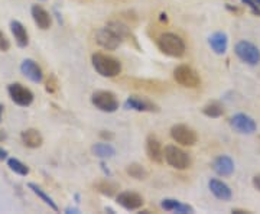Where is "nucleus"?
Listing matches in <instances>:
<instances>
[{
    "instance_id": "nucleus-36",
    "label": "nucleus",
    "mask_w": 260,
    "mask_h": 214,
    "mask_svg": "<svg viewBox=\"0 0 260 214\" xmlns=\"http://www.w3.org/2000/svg\"><path fill=\"white\" fill-rule=\"evenodd\" d=\"M65 213H78V210H77V208H67V210H65Z\"/></svg>"
},
{
    "instance_id": "nucleus-12",
    "label": "nucleus",
    "mask_w": 260,
    "mask_h": 214,
    "mask_svg": "<svg viewBox=\"0 0 260 214\" xmlns=\"http://www.w3.org/2000/svg\"><path fill=\"white\" fill-rule=\"evenodd\" d=\"M146 155L155 164L164 162V148L160 145V140L155 135H149L146 138Z\"/></svg>"
},
{
    "instance_id": "nucleus-7",
    "label": "nucleus",
    "mask_w": 260,
    "mask_h": 214,
    "mask_svg": "<svg viewBox=\"0 0 260 214\" xmlns=\"http://www.w3.org/2000/svg\"><path fill=\"white\" fill-rule=\"evenodd\" d=\"M171 138L182 146H192L197 143V133L186 125H174L171 128Z\"/></svg>"
},
{
    "instance_id": "nucleus-4",
    "label": "nucleus",
    "mask_w": 260,
    "mask_h": 214,
    "mask_svg": "<svg viewBox=\"0 0 260 214\" xmlns=\"http://www.w3.org/2000/svg\"><path fill=\"white\" fill-rule=\"evenodd\" d=\"M91 103L95 106V109L104 113H114L119 109V100H117L116 94L107 91V90L94 91L91 96Z\"/></svg>"
},
{
    "instance_id": "nucleus-13",
    "label": "nucleus",
    "mask_w": 260,
    "mask_h": 214,
    "mask_svg": "<svg viewBox=\"0 0 260 214\" xmlns=\"http://www.w3.org/2000/svg\"><path fill=\"white\" fill-rule=\"evenodd\" d=\"M126 109H132L136 112H159V107L155 103L142 99L139 96H130L126 100Z\"/></svg>"
},
{
    "instance_id": "nucleus-18",
    "label": "nucleus",
    "mask_w": 260,
    "mask_h": 214,
    "mask_svg": "<svg viewBox=\"0 0 260 214\" xmlns=\"http://www.w3.org/2000/svg\"><path fill=\"white\" fill-rule=\"evenodd\" d=\"M10 30L15 37V41L18 44V47L26 48L29 44V35L26 28L19 22V20H12L10 22Z\"/></svg>"
},
{
    "instance_id": "nucleus-9",
    "label": "nucleus",
    "mask_w": 260,
    "mask_h": 214,
    "mask_svg": "<svg viewBox=\"0 0 260 214\" xmlns=\"http://www.w3.org/2000/svg\"><path fill=\"white\" fill-rule=\"evenodd\" d=\"M230 125H232L233 129L240 135H251L257 129V125H256L254 119L250 117L249 114H244V113L234 114L230 119Z\"/></svg>"
},
{
    "instance_id": "nucleus-33",
    "label": "nucleus",
    "mask_w": 260,
    "mask_h": 214,
    "mask_svg": "<svg viewBox=\"0 0 260 214\" xmlns=\"http://www.w3.org/2000/svg\"><path fill=\"white\" fill-rule=\"evenodd\" d=\"M8 158V150L3 148H0V161H5V159Z\"/></svg>"
},
{
    "instance_id": "nucleus-39",
    "label": "nucleus",
    "mask_w": 260,
    "mask_h": 214,
    "mask_svg": "<svg viewBox=\"0 0 260 214\" xmlns=\"http://www.w3.org/2000/svg\"><path fill=\"white\" fill-rule=\"evenodd\" d=\"M0 139H3V136H2V135H0Z\"/></svg>"
},
{
    "instance_id": "nucleus-34",
    "label": "nucleus",
    "mask_w": 260,
    "mask_h": 214,
    "mask_svg": "<svg viewBox=\"0 0 260 214\" xmlns=\"http://www.w3.org/2000/svg\"><path fill=\"white\" fill-rule=\"evenodd\" d=\"M100 136H102L103 139H113V133H109V132L106 133V132L103 131L102 133H100Z\"/></svg>"
},
{
    "instance_id": "nucleus-20",
    "label": "nucleus",
    "mask_w": 260,
    "mask_h": 214,
    "mask_svg": "<svg viewBox=\"0 0 260 214\" xmlns=\"http://www.w3.org/2000/svg\"><path fill=\"white\" fill-rule=\"evenodd\" d=\"M20 139H22L25 146H28L30 149L39 148L44 143V138H42L41 132L38 131V129H26V131H23L22 135H20Z\"/></svg>"
},
{
    "instance_id": "nucleus-37",
    "label": "nucleus",
    "mask_w": 260,
    "mask_h": 214,
    "mask_svg": "<svg viewBox=\"0 0 260 214\" xmlns=\"http://www.w3.org/2000/svg\"><path fill=\"white\" fill-rule=\"evenodd\" d=\"M2 114H3V106L0 104V120H2Z\"/></svg>"
},
{
    "instance_id": "nucleus-1",
    "label": "nucleus",
    "mask_w": 260,
    "mask_h": 214,
    "mask_svg": "<svg viewBox=\"0 0 260 214\" xmlns=\"http://www.w3.org/2000/svg\"><path fill=\"white\" fill-rule=\"evenodd\" d=\"M91 63H93L95 73L102 77H106V78L117 77L121 73L120 61L112 55H107L103 52H95L91 56Z\"/></svg>"
},
{
    "instance_id": "nucleus-16",
    "label": "nucleus",
    "mask_w": 260,
    "mask_h": 214,
    "mask_svg": "<svg viewBox=\"0 0 260 214\" xmlns=\"http://www.w3.org/2000/svg\"><path fill=\"white\" fill-rule=\"evenodd\" d=\"M30 13H32L34 22L37 23L38 28L42 29V30H47V29L51 28V23H52L51 15H49L47 10L42 8V6H39V5H34V6H32V9H30Z\"/></svg>"
},
{
    "instance_id": "nucleus-25",
    "label": "nucleus",
    "mask_w": 260,
    "mask_h": 214,
    "mask_svg": "<svg viewBox=\"0 0 260 214\" xmlns=\"http://www.w3.org/2000/svg\"><path fill=\"white\" fill-rule=\"evenodd\" d=\"M28 187L30 188V190H32V193H34V194H37V196L39 197V198H41V200H42V201H44L45 204L49 205V207H51V208H52L54 211H58V210H59V208H58V205L54 203V200H52L51 197L48 196L47 193H45V191H44V190H42L41 187H38L37 184H34V182H29Z\"/></svg>"
},
{
    "instance_id": "nucleus-17",
    "label": "nucleus",
    "mask_w": 260,
    "mask_h": 214,
    "mask_svg": "<svg viewBox=\"0 0 260 214\" xmlns=\"http://www.w3.org/2000/svg\"><path fill=\"white\" fill-rule=\"evenodd\" d=\"M208 187H210L211 193H213L214 196L217 197L218 200H223V201L232 200V190H230V187L227 186L225 182H223V181H220V179H217V178H213V179L208 181Z\"/></svg>"
},
{
    "instance_id": "nucleus-21",
    "label": "nucleus",
    "mask_w": 260,
    "mask_h": 214,
    "mask_svg": "<svg viewBox=\"0 0 260 214\" xmlns=\"http://www.w3.org/2000/svg\"><path fill=\"white\" fill-rule=\"evenodd\" d=\"M160 205H162V208H164L165 211H175V213L179 214L194 213V208H192L191 205L182 204V203H179L177 200H172V198H165V200H162Z\"/></svg>"
},
{
    "instance_id": "nucleus-19",
    "label": "nucleus",
    "mask_w": 260,
    "mask_h": 214,
    "mask_svg": "<svg viewBox=\"0 0 260 214\" xmlns=\"http://www.w3.org/2000/svg\"><path fill=\"white\" fill-rule=\"evenodd\" d=\"M208 44H210V47H211V49L215 54L223 55V54H225L227 47H229V38H227V35L224 32H215V34H213L210 37Z\"/></svg>"
},
{
    "instance_id": "nucleus-29",
    "label": "nucleus",
    "mask_w": 260,
    "mask_h": 214,
    "mask_svg": "<svg viewBox=\"0 0 260 214\" xmlns=\"http://www.w3.org/2000/svg\"><path fill=\"white\" fill-rule=\"evenodd\" d=\"M56 90H58V81L54 75H51L47 81V91L48 93H55Z\"/></svg>"
},
{
    "instance_id": "nucleus-26",
    "label": "nucleus",
    "mask_w": 260,
    "mask_h": 214,
    "mask_svg": "<svg viewBox=\"0 0 260 214\" xmlns=\"http://www.w3.org/2000/svg\"><path fill=\"white\" fill-rule=\"evenodd\" d=\"M126 172H127V175H130L132 178H135V179H138V181H143V179H146L149 175L148 171L142 167L140 164H136V162L127 165Z\"/></svg>"
},
{
    "instance_id": "nucleus-14",
    "label": "nucleus",
    "mask_w": 260,
    "mask_h": 214,
    "mask_svg": "<svg viewBox=\"0 0 260 214\" xmlns=\"http://www.w3.org/2000/svg\"><path fill=\"white\" fill-rule=\"evenodd\" d=\"M20 71L26 78H29L34 83H41L44 80V73H42L41 67L38 66L34 59H25L20 64Z\"/></svg>"
},
{
    "instance_id": "nucleus-10",
    "label": "nucleus",
    "mask_w": 260,
    "mask_h": 214,
    "mask_svg": "<svg viewBox=\"0 0 260 214\" xmlns=\"http://www.w3.org/2000/svg\"><path fill=\"white\" fill-rule=\"evenodd\" d=\"M121 39L120 37H117L112 29L104 26V28H100L97 32H95V42L100 45L104 49H109V51H114L121 45Z\"/></svg>"
},
{
    "instance_id": "nucleus-31",
    "label": "nucleus",
    "mask_w": 260,
    "mask_h": 214,
    "mask_svg": "<svg viewBox=\"0 0 260 214\" xmlns=\"http://www.w3.org/2000/svg\"><path fill=\"white\" fill-rule=\"evenodd\" d=\"M244 5H247L249 8L251 9V12L254 13V15H259L260 16V6L256 3V0H242Z\"/></svg>"
},
{
    "instance_id": "nucleus-2",
    "label": "nucleus",
    "mask_w": 260,
    "mask_h": 214,
    "mask_svg": "<svg viewBox=\"0 0 260 214\" xmlns=\"http://www.w3.org/2000/svg\"><path fill=\"white\" fill-rule=\"evenodd\" d=\"M158 48L168 56L181 58L185 55V42L184 39L172 32H165L158 38Z\"/></svg>"
},
{
    "instance_id": "nucleus-38",
    "label": "nucleus",
    "mask_w": 260,
    "mask_h": 214,
    "mask_svg": "<svg viewBox=\"0 0 260 214\" xmlns=\"http://www.w3.org/2000/svg\"><path fill=\"white\" fill-rule=\"evenodd\" d=\"M256 3H257V5H259V6H260V0H256Z\"/></svg>"
},
{
    "instance_id": "nucleus-28",
    "label": "nucleus",
    "mask_w": 260,
    "mask_h": 214,
    "mask_svg": "<svg viewBox=\"0 0 260 214\" xmlns=\"http://www.w3.org/2000/svg\"><path fill=\"white\" fill-rule=\"evenodd\" d=\"M8 167L18 175H22V177H26L29 174V168L28 165H25L22 161H19L16 158H9L8 159Z\"/></svg>"
},
{
    "instance_id": "nucleus-23",
    "label": "nucleus",
    "mask_w": 260,
    "mask_h": 214,
    "mask_svg": "<svg viewBox=\"0 0 260 214\" xmlns=\"http://www.w3.org/2000/svg\"><path fill=\"white\" fill-rule=\"evenodd\" d=\"M93 154L97 158H112L116 155V149L110 143H95L93 146Z\"/></svg>"
},
{
    "instance_id": "nucleus-8",
    "label": "nucleus",
    "mask_w": 260,
    "mask_h": 214,
    "mask_svg": "<svg viewBox=\"0 0 260 214\" xmlns=\"http://www.w3.org/2000/svg\"><path fill=\"white\" fill-rule=\"evenodd\" d=\"M10 99L15 104L20 107H28L34 103V93L29 90L28 87L22 85L20 83H13L8 87Z\"/></svg>"
},
{
    "instance_id": "nucleus-3",
    "label": "nucleus",
    "mask_w": 260,
    "mask_h": 214,
    "mask_svg": "<svg viewBox=\"0 0 260 214\" xmlns=\"http://www.w3.org/2000/svg\"><path fill=\"white\" fill-rule=\"evenodd\" d=\"M164 159L167 161L168 165H171L175 169L184 171L191 167V157L186 154L184 149L178 148L175 145H168L164 149Z\"/></svg>"
},
{
    "instance_id": "nucleus-24",
    "label": "nucleus",
    "mask_w": 260,
    "mask_h": 214,
    "mask_svg": "<svg viewBox=\"0 0 260 214\" xmlns=\"http://www.w3.org/2000/svg\"><path fill=\"white\" fill-rule=\"evenodd\" d=\"M203 113H204L207 117H211V119H217V117H221L224 114V109L221 106V103L218 102H210L205 104L203 107Z\"/></svg>"
},
{
    "instance_id": "nucleus-11",
    "label": "nucleus",
    "mask_w": 260,
    "mask_h": 214,
    "mask_svg": "<svg viewBox=\"0 0 260 214\" xmlns=\"http://www.w3.org/2000/svg\"><path fill=\"white\" fill-rule=\"evenodd\" d=\"M116 201L124 210H129V211L139 210L140 207L143 205V203H145L143 201V197L138 194V193H133V191H123V193H119L116 196Z\"/></svg>"
},
{
    "instance_id": "nucleus-22",
    "label": "nucleus",
    "mask_w": 260,
    "mask_h": 214,
    "mask_svg": "<svg viewBox=\"0 0 260 214\" xmlns=\"http://www.w3.org/2000/svg\"><path fill=\"white\" fill-rule=\"evenodd\" d=\"M94 187H95V190H97L100 194H103V196L106 197H114L116 196V193H117V190H119L117 184H114V182L109 181V179L99 181Z\"/></svg>"
},
{
    "instance_id": "nucleus-32",
    "label": "nucleus",
    "mask_w": 260,
    "mask_h": 214,
    "mask_svg": "<svg viewBox=\"0 0 260 214\" xmlns=\"http://www.w3.org/2000/svg\"><path fill=\"white\" fill-rule=\"evenodd\" d=\"M253 186L256 190H259L260 191V172L259 174H256L254 177H253Z\"/></svg>"
},
{
    "instance_id": "nucleus-27",
    "label": "nucleus",
    "mask_w": 260,
    "mask_h": 214,
    "mask_svg": "<svg viewBox=\"0 0 260 214\" xmlns=\"http://www.w3.org/2000/svg\"><path fill=\"white\" fill-rule=\"evenodd\" d=\"M107 28L112 29L113 32H114L117 37H120L121 39L132 37L129 26L124 25L123 22H119V20H112V22H109V23H107Z\"/></svg>"
},
{
    "instance_id": "nucleus-30",
    "label": "nucleus",
    "mask_w": 260,
    "mask_h": 214,
    "mask_svg": "<svg viewBox=\"0 0 260 214\" xmlns=\"http://www.w3.org/2000/svg\"><path fill=\"white\" fill-rule=\"evenodd\" d=\"M10 48V42L9 39L6 38V35L0 30V51H3V52H6V51H9Z\"/></svg>"
},
{
    "instance_id": "nucleus-35",
    "label": "nucleus",
    "mask_w": 260,
    "mask_h": 214,
    "mask_svg": "<svg viewBox=\"0 0 260 214\" xmlns=\"http://www.w3.org/2000/svg\"><path fill=\"white\" fill-rule=\"evenodd\" d=\"M233 214H249L250 211H247V210H240V208H233Z\"/></svg>"
},
{
    "instance_id": "nucleus-6",
    "label": "nucleus",
    "mask_w": 260,
    "mask_h": 214,
    "mask_svg": "<svg viewBox=\"0 0 260 214\" xmlns=\"http://www.w3.org/2000/svg\"><path fill=\"white\" fill-rule=\"evenodd\" d=\"M234 52L243 63L249 66H257L260 63V49L253 42H249V41L237 42L234 47Z\"/></svg>"
},
{
    "instance_id": "nucleus-5",
    "label": "nucleus",
    "mask_w": 260,
    "mask_h": 214,
    "mask_svg": "<svg viewBox=\"0 0 260 214\" xmlns=\"http://www.w3.org/2000/svg\"><path fill=\"white\" fill-rule=\"evenodd\" d=\"M174 78L179 85L186 87V88H197L201 84V78H200L198 73L192 67L185 66V64L178 66L174 70Z\"/></svg>"
},
{
    "instance_id": "nucleus-15",
    "label": "nucleus",
    "mask_w": 260,
    "mask_h": 214,
    "mask_svg": "<svg viewBox=\"0 0 260 214\" xmlns=\"http://www.w3.org/2000/svg\"><path fill=\"white\" fill-rule=\"evenodd\" d=\"M213 169L215 174H218L220 177H230L234 172V162L230 157L227 155H220L214 159Z\"/></svg>"
}]
</instances>
